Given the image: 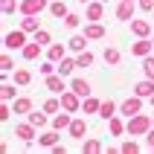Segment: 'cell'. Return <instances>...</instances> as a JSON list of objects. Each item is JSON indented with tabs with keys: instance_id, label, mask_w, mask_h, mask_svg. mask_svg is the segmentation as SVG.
<instances>
[{
	"instance_id": "cell-1",
	"label": "cell",
	"mask_w": 154,
	"mask_h": 154,
	"mask_svg": "<svg viewBox=\"0 0 154 154\" xmlns=\"http://www.w3.org/2000/svg\"><path fill=\"white\" fill-rule=\"evenodd\" d=\"M154 128V116H148V113H134V116H128V134L131 137H146L148 131Z\"/></svg>"
},
{
	"instance_id": "cell-2",
	"label": "cell",
	"mask_w": 154,
	"mask_h": 154,
	"mask_svg": "<svg viewBox=\"0 0 154 154\" xmlns=\"http://www.w3.org/2000/svg\"><path fill=\"white\" fill-rule=\"evenodd\" d=\"M26 35H29V32H23V29H12V32L3 35V47H6L9 52H12V50H23L26 44H29Z\"/></svg>"
},
{
	"instance_id": "cell-3",
	"label": "cell",
	"mask_w": 154,
	"mask_h": 154,
	"mask_svg": "<svg viewBox=\"0 0 154 154\" xmlns=\"http://www.w3.org/2000/svg\"><path fill=\"white\" fill-rule=\"evenodd\" d=\"M44 87H47L50 93H55V96H61L64 90H70V85L64 82V76H61V73H52V76H44Z\"/></svg>"
},
{
	"instance_id": "cell-4",
	"label": "cell",
	"mask_w": 154,
	"mask_h": 154,
	"mask_svg": "<svg viewBox=\"0 0 154 154\" xmlns=\"http://www.w3.org/2000/svg\"><path fill=\"white\" fill-rule=\"evenodd\" d=\"M82 102H85V99H82L76 90H64V93H61V108L70 111V113H79V111H82Z\"/></svg>"
},
{
	"instance_id": "cell-5",
	"label": "cell",
	"mask_w": 154,
	"mask_h": 154,
	"mask_svg": "<svg viewBox=\"0 0 154 154\" xmlns=\"http://www.w3.org/2000/svg\"><path fill=\"white\" fill-rule=\"evenodd\" d=\"M143 111V96H128V99H125V102H119V113L122 116H125V119H128V116H134V113H140Z\"/></svg>"
},
{
	"instance_id": "cell-6",
	"label": "cell",
	"mask_w": 154,
	"mask_h": 154,
	"mask_svg": "<svg viewBox=\"0 0 154 154\" xmlns=\"http://www.w3.org/2000/svg\"><path fill=\"white\" fill-rule=\"evenodd\" d=\"M50 12V0H20V15H41Z\"/></svg>"
},
{
	"instance_id": "cell-7",
	"label": "cell",
	"mask_w": 154,
	"mask_h": 154,
	"mask_svg": "<svg viewBox=\"0 0 154 154\" xmlns=\"http://www.w3.org/2000/svg\"><path fill=\"white\" fill-rule=\"evenodd\" d=\"M137 9H140V6H137V0H119V6H116V20H125V23H131Z\"/></svg>"
},
{
	"instance_id": "cell-8",
	"label": "cell",
	"mask_w": 154,
	"mask_h": 154,
	"mask_svg": "<svg viewBox=\"0 0 154 154\" xmlns=\"http://www.w3.org/2000/svg\"><path fill=\"white\" fill-rule=\"evenodd\" d=\"M151 52H154V41L151 38H137V41L131 44V55H134V58H146Z\"/></svg>"
},
{
	"instance_id": "cell-9",
	"label": "cell",
	"mask_w": 154,
	"mask_h": 154,
	"mask_svg": "<svg viewBox=\"0 0 154 154\" xmlns=\"http://www.w3.org/2000/svg\"><path fill=\"white\" fill-rule=\"evenodd\" d=\"M87 128H90V125H87L85 116H73V122H70L67 134H70L73 140H85V137H87Z\"/></svg>"
},
{
	"instance_id": "cell-10",
	"label": "cell",
	"mask_w": 154,
	"mask_h": 154,
	"mask_svg": "<svg viewBox=\"0 0 154 154\" xmlns=\"http://www.w3.org/2000/svg\"><path fill=\"white\" fill-rule=\"evenodd\" d=\"M131 32H134V38H148V35H154V20H140V17H134V20H131Z\"/></svg>"
},
{
	"instance_id": "cell-11",
	"label": "cell",
	"mask_w": 154,
	"mask_h": 154,
	"mask_svg": "<svg viewBox=\"0 0 154 154\" xmlns=\"http://www.w3.org/2000/svg\"><path fill=\"white\" fill-rule=\"evenodd\" d=\"M35 134H38V128H35L29 119H26V122H17V125H15V137H17V140H23V143H32Z\"/></svg>"
},
{
	"instance_id": "cell-12",
	"label": "cell",
	"mask_w": 154,
	"mask_h": 154,
	"mask_svg": "<svg viewBox=\"0 0 154 154\" xmlns=\"http://www.w3.org/2000/svg\"><path fill=\"white\" fill-rule=\"evenodd\" d=\"M58 140H61V131H55V128L50 125V128H44V131H41L38 146H41V148H52V146H58Z\"/></svg>"
},
{
	"instance_id": "cell-13",
	"label": "cell",
	"mask_w": 154,
	"mask_h": 154,
	"mask_svg": "<svg viewBox=\"0 0 154 154\" xmlns=\"http://www.w3.org/2000/svg\"><path fill=\"white\" fill-rule=\"evenodd\" d=\"M105 6H108V3H102V0H90L85 6V17L87 20H102L105 17Z\"/></svg>"
},
{
	"instance_id": "cell-14",
	"label": "cell",
	"mask_w": 154,
	"mask_h": 154,
	"mask_svg": "<svg viewBox=\"0 0 154 154\" xmlns=\"http://www.w3.org/2000/svg\"><path fill=\"white\" fill-rule=\"evenodd\" d=\"M85 35L90 38V41H102V38H105L102 20H87V23H85Z\"/></svg>"
},
{
	"instance_id": "cell-15",
	"label": "cell",
	"mask_w": 154,
	"mask_h": 154,
	"mask_svg": "<svg viewBox=\"0 0 154 154\" xmlns=\"http://www.w3.org/2000/svg\"><path fill=\"white\" fill-rule=\"evenodd\" d=\"M70 122H73V113H70V111H58V113H52V122H50V125L55 131H67Z\"/></svg>"
},
{
	"instance_id": "cell-16",
	"label": "cell",
	"mask_w": 154,
	"mask_h": 154,
	"mask_svg": "<svg viewBox=\"0 0 154 154\" xmlns=\"http://www.w3.org/2000/svg\"><path fill=\"white\" fill-rule=\"evenodd\" d=\"M87 44H90V38H87L85 32H79V35H73V38L67 41V50L79 55V52H85V50H87Z\"/></svg>"
},
{
	"instance_id": "cell-17",
	"label": "cell",
	"mask_w": 154,
	"mask_h": 154,
	"mask_svg": "<svg viewBox=\"0 0 154 154\" xmlns=\"http://www.w3.org/2000/svg\"><path fill=\"white\" fill-rule=\"evenodd\" d=\"M26 119H29V122H32V125H35V128H47V125H50V113H47V111H44V108H41V113H38V111H29V113H26Z\"/></svg>"
},
{
	"instance_id": "cell-18",
	"label": "cell",
	"mask_w": 154,
	"mask_h": 154,
	"mask_svg": "<svg viewBox=\"0 0 154 154\" xmlns=\"http://www.w3.org/2000/svg\"><path fill=\"white\" fill-rule=\"evenodd\" d=\"M12 79H15L17 87H26V85H32V70L29 67H15L12 70Z\"/></svg>"
},
{
	"instance_id": "cell-19",
	"label": "cell",
	"mask_w": 154,
	"mask_h": 154,
	"mask_svg": "<svg viewBox=\"0 0 154 154\" xmlns=\"http://www.w3.org/2000/svg\"><path fill=\"white\" fill-rule=\"evenodd\" d=\"M70 90H76L82 99H87V96L93 93V87H90V82H87V79H70Z\"/></svg>"
},
{
	"instance_id": "cell-20",
	"label": "cell",
	"mask_w": 154,
	"mask_h": 154,
	"mask_svg": "<svg viewBox=\"0 0 154 154\" xmlns=\"http://www.w3.org/2000/svg\"><path fill=\"white\" fill-rule=\"evenodd\" d=\"M12 111H15V113H23V116H26L29 111H35V102L29 99V96H17L15 102H12Z\"/></svg>"
},
{
	"instance_id": "cell-21",
	"label": "cell",
	"mask_w": 154,
	"mask_h": 154,
	"mask_svg": "<svg viewBox=\"0 0 154 154\" xmlns=\"http://www.w3.org/2000/svg\"><path fill=\"white\" fill-rule=\"evenodd\" d=\"M134 93L143 96V99H151V96H154V79H143V82H137V85H134Z\"/></svg>"
},
{
	"instance_id": "cell-22",
	"label": "cell",
	"mask_w": 154,
	"mask_h": 154,
	"mask_svg": "<svg viewBox=\"0 0 154 154\" xmlns=\"http://www.w3.org/2000/svg\"><path fill=\"white\" fill-rule=\"evenodd\" d=\"M67 52H70V50H67V44H50V47H47V58L58 64V61L64 58Z\"/></svg>"
},
{
	"instance_id": "cell-23",
	"label": "cell",
	"mask_w": 154,
	"mask_h": 154,
	"mask_svg": "<svg viewBox=\"0 0 154 154\" xmlns=\"http://www.w3.org/2000/svg\"><path fill=\"white\" fill-rule=\"evenodd\" d=\"M116 113H119V105L113 102V99H105L102 102V108H99V119H111V116H116Z\"/></svg>"
},
{
	"instance_id": "cell-24",
	"label": "cell",
	"mask_w": 154,
	"mask_h": 154,
	"mask_svg": "<svg viewBox=\"0 0 154 154\" xmlns=\"http://www.w3.org/2000/svg\"><path fill=\"white\" fill-rule=\"evenodd\" d=\"M50 15L55 17V20H64V17L70 15V9H67L64 0H50Z\"/></svg>"
},
{
	"instance_id": "cell-25",
	"label": "cell",
	"mask_w": 154,
	"mask_h": 154,
	"mask_svg": "<svg viewBox=\"0 0 154 154\" xmlns=\"http://www.w3.org/2000/svg\"><path fill=\"white\" fill-rule=\"evenodd\" d=\"M108 131H111V137H122L128 131V122H122V116H111L108 119Z\"/></svg>"
},
{
	"instance_id": "cell-26",
	"label": "cell",
	"mask_w": 154,
	"mask_h": 154,
	"mask_svg": "<svg viewBox=\"0 0 154 154\" xmlns=\"http://www.w3.org/2000/svg\"><path fill=\"white\" fill-rule=\"evenodd\" d=\"M41 50H44L41 44L32 41V44H26L23 50H20V55H23V61H38V58H41Z\"/></svg>"
},
{
	"instance_id": "cell-27",
	"label": "cell",
	"mask_w": 154,
	"mask_h": 154,
	"mask_svg": "<svg viewBox=\"0 0 154 154\" xmlns=\"http://www.w3.org/2000/svg\"><path fill=\"white\" fill-rule=\"evenodd\" d=\"M99 151H105L102 140H96V137H87V140H82V154H99Z\"/></svg>"
},
{
	"instance_id": "cell-28",
	"label": "cell",
	"mask_w": 154,
	"mask_h": 154,
	"mask_svg": "<svg viewBox=\"0 0 154 154\" xmlns=\"http://www.w3.org/2000/svg\"><path fill=\"white\" fill-rule=\"evenodd\" d=\"M20 29L29 35H35L38 29H41V20H38V15H23V20H20Z\"/></svg>"
},
{
	"instance_id": "cell-29",
	"label": "cell",
	"mask_w": 154,
	"mask_h": 154,
	"mask_svg": "<svg viewBox=\"0 0 154 154\" xmlns=\"http://www.w3.org/2000/svg\"><path fill=\"white\" fill-rule=\"evenodd\" d=\"M0 99H3V102H15V99H17V85H15V82H3V87H0Z\"/></svg>"
},
{
	"instance_id": "cell-30",
	"label": "cell",
	"mask_w": 154,
	"mask_h": 154,
	"mask_svg": "<svg viewBox=\"0 0 154 154\" xmlns=\"http://www.w3.org/2000/svg\"><path fill=\"white\" fill-rule=\"evenodd\" d=\"M76 67H79V61H76V58H70V55H64V58L58 61V73H61L64 79L73 76V70H76Z\"/></svg>"
},
{
	"instance_id": "cell-31",
	"label": "cell",
	"mask_w": 154,
	"mask_h": 154,
	"mask_svg": "<svg viewBox=\"0 0 154 154\" xmlns=\"http://www.w3.org/2000/svg\"><path fill=\"white\" fill-rule=\"evenodd\" d=\"M102 58H105V64H111V67H116V64H119V61H122V52L116 50V47H105Z\"/></svg>"
},
{
	"instance_id": "cell-32",
	"label": "cell",
	"mask_w": 154,
	"mask_h": 154,
	"mask_svg": "<svg viewBox=\"0 0 154 154\" xmlns=\"http://www.w3.org/2000/svg\"><path fill=\"white\" fill-rule=\"evenodd\" d=\"M99 108H102V99H96L93 93L82 102V111H85V113H99Z\"/></svg>"
},
{
	"instance_id": "cell-33",
	"label": "cell",
	"mask_w": 154,
	"mask_h": 154,
	"mask_svg": "<svg viewBox=\"0 0 154 154\" xmlns=\"http://www.w3.org/2000/svg\"><path fill=\"white\" fill-rule=\"evenodd\" d=\"M41 108H44L47 113H58V111H64V108H61V96H55V93H52L50 99H47V102L41 105Z\"/></svg>"
},
{
	"instance_id": "cell-34",
	"label": "cell",
	"mask_w": 154,
	"mask_h": 154,
	"mask_svg": "<svg viewBox=\"0 0 154 154\" xmlns=\"http://www.w3.org/2000/svg\"><path fill=\"white\" fill-rule=\"evenodd\" d=\"M0 12H3V15H15V12H20V0H0Z\"/></svg>"
},
{
	"instance_id": "cell-35",
	"label": "cell",
	"mask_w": 154,
	"mask_h": 154,
	"mask_svg": "<svg viewBox=\"0 0 154 154\" xmlns=\"http://www.w3.org/2000/svg\"><path fill=\"white\" fill-rule=\"evenodd\" d=\"M76 61H79V67H93L96 55H93L90 50H85V52H79V55H76Z\"/></svg>"
},
{
	"instance_id": "cell-36",
	"label": "cell",
	"mask_w": 154,
	"mask_h": 154,
	"mask_svg": "<svg viewBox=\"0 0 154 154\" xmlns=\"http://www.w3.org/2000/svg\"><path fill=\"white\" fill-rule=\"evenodd\" d=\"M12 70H15V58H12L9 50H6L3 55H0V73H12Z\"/></svg>"
},
{
	"instance_id": "cell-37",
	"label": "cell",
	"mask_w": 154,
	"mask_h": 154,
	"mask_svg": "<svg viewBox=\"0 0 154 154\" xmlns=\"http://www.w3.org/2000/svg\"><path fill=\"white\" fill-rule=\"evenodd\" d=\"M32 41H38V44H41V47H44V50H47V47H50V44H52V35L47 32V29H38V32L32 35Z\"/></svg>"
},
{
	"instance_id": "cell-38",
	"label": "cell",
	"mask_w": 154,
	"mask_h": 154,
	"mask_svg": "<svg viewBox=\"0 0 154 154\" xmlns=\"http://www.w3.org/2000/svg\"><path fill=\"white\" fill-rule=\"evenodd\" d=\"M38 73H41V76H52V73H58V64H55V61H41V67H38Z\"/></svg>"
},
{
	"instance_id": "cell-39",
	"label": "cell",
	"mask_w": 154,
	"mask_h": 154,
	"mask_svg": "<svg viewBox=\"0 0 154 154\" xmlns=\"http://www.w3.org/2000/svg\"><path fill=\"white\" fill-rule=\"evenodd\" d=\"M82 20H85V17L79 15V12H70V15L64 17V26H67V29H79V23H82Z\"/></svg>"
},
{
	"instance_id": "cell-40",
	"label": "cell",
	"mask_w": 154,
	"mask_h": 154,
	"mask_svg": "<svg viewBox=\"0 0 154 154\" xmlns=\"http://www.w3.org/2000/svg\"><path fill=\"white\" fill-rule=\"evenodd\" d=\"M143 76L154 79V55H146V58H143Z\"/></svg>"
},
{
	"instance_id": "cell-41",
	"label": "cell",
	"mask_w": 154,
	"mask_h": 154,
	"mask_svg": "<svg viewBox=\"0 0 154 154\" xmlns=\"http://www.w3.org/2000/svg\"><path fill=\"white\" fill-rule=\"evenodd\" d=\"M12 102H0V122H9V116H12Z\"/></svg>"
},
{
	"instance_id": "cell-42",
	"label": "cell",
	"mask_w": 154,
	"mask_h": 154,
	"mask_svg": "<svg viewBox=\"0 0 154 154\" xmlns=\"http://www.w3.org/2000/svg\"><path fill=\"white\" fill-rule=\"evenodd\" d=\"M122 154H137L140 151V146H137V143H134V140H128V143H122Z\"/></svg>"
},
{
	"instance_id": "cell-43",
	"label": "cell",
	"mask_w": 154,
	"mask_h": 154,
	"mask_svg": "<svg viewBox=\"0 0 154 154\" xmlns=\"http://www.w3.org/2000/svg\"><path fill=\"white\" fill-rule=\"evenodd\" d=\"M137 6L143 12H154V0H137Z\"/></svg>"
},
{
	"instance_id": "cell-44",
	"label": "cell",
	"mask_w": 154,
	"mask_h": 154,
	"mask_svg": "<svg viewBox=\"0 0 154 154\" xmlns=\"http://www.w3.org/2000/svg\"><path fill=\"white\" fill-rule=\"evenodd\" d=\"M146 146H148V148H151V151H154V128H151V131H148V134H146Z\"/></svg>"
},
{
	"instance_id": "cell-45",
	"label": "cell",
	"mask_w": 154,
	"mask_h": 154,
	"mask_svg": "<svg viewBox=\"0 0 154 154\" xmlns=\"http://www.w3.org/2000/svg\"><path fill=\"white\" fill-rule=\"evenodd\" d=\"M50 151H52V154H67V148H64V146H61V143H58V146H52Z\"/></svg>"
},
{
	"instance_id": "cell-46",
	"label": "cell",
	"mask_w": 154,
	"mask_h": 154,
	"mask_svg": "<svg viewBox=\"0 0 154 154\" xmlns=\"http://www.w3.org/2000/svg\"><path fill=\"white\" fill-rule=\"evenodd\" d=\"M76 3H82V6H87V3H90V0H76Z\"/></svg>"
},
{
	"instance_id": "cell-47",
	"label": "cell",
	"mask_w": 154,
	"mask_h": 154,
	"mask_svg": "<svg viewBox=\"0 0 154 154\" xmlns=\"http://www.w3.org/2000/svg\"><path fill=\"white\" fill-rule=\"evenodd\" d=\"M148 102H151V108H154V96H151V99H148Z\"/></svg>"
},
{
	"instance_id": "cell-48",
	"label": "cell",
	"mask_w": 154,
	"mask_h": 154,
	"mask_svg": "<svg viewBox=\"0 0 154 154\" xmlns=\"http://www.w3.org/2000/svg\"><path fill=\"white\" fill-rule=\"evenodd\" d=\"M102 3H111V0H102Z\"/></svg>"
},
{
	"instance_id": "cell-49",
	"label": "cell",
	"mask_w": 154,
	"mask_h": 154,
	"mask_svg": "<svg viewBox=\"0 0 154 154\" xmlns=\"http://www.w3.org/2000/svg\"><path fill=\"white\" fill-rule=\"evenodd\" d=\"M151 20H154V12H151Z\"/></svg>"
},
{
	"instance_id": "cell-50",
	"label": "cell",
	"mask_w": 154,
	"mask_h": 154,
	"mask_svg": "<svg viewBox=\"0 0 154 154\" xmlns=\"http://www.w3.org/2000/svg\"><path fill=\"white\" fill-rule=\"evenodd\" d=\"M151 41H154V38H151Z\"/></svg>"
}]
</instances>
